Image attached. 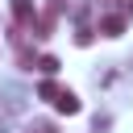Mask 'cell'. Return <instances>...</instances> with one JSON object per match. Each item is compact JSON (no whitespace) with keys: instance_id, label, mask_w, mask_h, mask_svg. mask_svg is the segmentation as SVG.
<instances>
[{"instance_id":"277c9868","label":"cell","mask_w":133,"mask_h":133,"mask_svg":"<svg viewBox=\"0 0 133 133\" xmlns=\"http://www.w3.org/2000/svg\"><path fill=\"white\" fill-rule=\"evenodd\" d=\"M54 21H58V17H50V12H42V17L33 21V29H37L33 37H50V33H54Z\"/></svg>"},{"instance_id":"3957f363","label":"cell","mask_w":133,"mask_h":133,"mask_svg":"<svg viewBox=\"0 0 133 133\" xmlns=\"http://www.w3.org/2000/svg\"><path fill=\"white\" fill-rule=\"evenodd\" d=\"M54 108L66 112V116H75V112H79V96H75V91H62V96L54 100Z\"/></svg>"},{"instance_id":"8992f818","label":"cell","mask_w":133,"mask_h":133,"mask_svg":"<svg viewBox=\"0 0 133 133\" xmlns=\"http://www.w3.org/2000/svg\"><path fill=\"white\" fill-rule=\"evenodd\" d=\"M37 71H42V75H54V71H58V58H54V54H42V58H37Z\"/></svg>"},{"instance_id":"ba28073f","label":"cell","mask_w":133,"mask_h":133,"mask_svg":"<svg viewBox=\"0 0 133 133\" xmlns=\"http://www.w3.org/2000/svg\"><path fill=\"white\" fill-rule=\"evenodd\" d=\"M46 12H50V17H62V12H66V0H50Z\"/></svg>"},{"instance_id":"6da1fadb","label":"cell","mask_w":133,"mask_h":133,"mask_svg":"<svg viewBox=\"0 0 133 133\" xmlns=\"http://www.w3.org/2000/svg\"><path fill=\"white\" fill-rule=\"evenodd\" d=\"M12 17H17V25H33V21H37L33 0H12Z\"/></svg>"},{"instance_id":"7a4b0ae2","label":"cell","mask_w":133,"mask_h":133,"mask_svg":"<svg viewBox=\"0 0 133 133\" xmlns=\"http://www.w3.org/2000/svg\"><path fill=\"white\" fill-rule=\"evenodd\" d=\"M100 33H104V37H121V33H125V17H121V12L104 17V21H100Z\"/></svg>"},{"instance_id":"5b68a950","label":"cell","mask_w":133,"mask_h":133,"mask_svg":"<svg viewBox=\"0 0 133 133\" xmlns=\"http://www.w3.org/2000/svg\"><path fill=\"white\" fill-rule=\"evenodd\" d=\"M37 96H42V100H50V104H54V100H58V96H62V87H58V83H54V79H46V83H42V87H37Z\"/></svg>"},{"instance_id":"30bf717a","label":"cell","mask_w":133,"mask_h":133,"mask_svg":"<svg viewBox=\"0 0 133 133\" xmlns=\"http://www.w3.org/2000/svg\"><path fill=\"white\" fill-rule=\"evenodd\" d=\"M121 8H125V17H133V0H121Z\"/></svg>"},{"instance_id":"52a82bcc","label":"cell","mask_w":133,"mask_h":133,"mask_svg":"<svg viewBox=\"0 0 133 133\" xmlns=\"http://www.w3.org/2000/svg\"><path fill=\"white\" fill-rule=\"evenodd\" d=\"M91 37H96V29H87V25L75 29V42H79V46H91Z\"/></svg>"},{"instance_id":"9c48e42d","label":"cell","mask_w":133,"mask_h":133,"mask_svg":"<svg viewBox=\"0 0 133 133\" xmlns=\"http://www.w3.org/2000/svg\"><path fill=\"white\" fill-rule=\"evenodd\" d=\"M37 133H58V125H54V121H42V125H37Z\"/></svg>"}]
</instances>
